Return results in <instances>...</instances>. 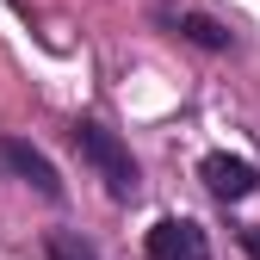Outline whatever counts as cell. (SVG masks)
Listing matches in <instances>:
<instances>
[{"label":"cell","instance_id":"cell-1","mask_svg":"<svg viewBox=\"0 0 260 260\" xmlns=\"http://www.w3.org/2000/svg\"><path fill=\"white\" fill-rule=\"evenodd\" d=\"M69 143H75V155L87 161V168L106 180L112 199H137V192H143V168H137L130 143L118 137L112 124H100V118H75V124H69Z\"/></svg>","mask_w":260,"mask_h":260},{"label":"cell","instance_id":"cell-2","mask_svg":"<svg viewBox=\"0 0 260 260\" xmlns=\"http://www.w3.org/2000/svg\"><path fill=\"white\" fill-rule=\"evenodd\" d=\"M143 260H211V236L192 217H161L143 242Z\"/></svg>","mask_w":260,"mask_h":260},{"label":"cell","instance_id":"cell-3","mask_svg":"<svg viewBox=\"0 0 260 260\" xmlns=\"http://www.w3.org/2000/svg\"><path fill=\"white\" fill-rule=\"evenodd\" d=\"M199 180H205L211 199H223V205H242L248 192H260V168L242 161V155H230V149L205 155V161H199Z\"/></svg>","mask_w":260,"mask_h":260},{"label":"cell","instance_id":"cell-4","mask_svg":"<svg viewBox=\"0 0 260 260\" xmlns=\"http://www.w3.org/2000/svg\"><path fill=\"white\" fill-rule=\"evenodd\" d=\"M0 174H19L25 186H38L44 199H62V174L44 149H31L25 137H0Z\"/></svg>","mask_w":260,"mask_h":260},{"label":"cell","instance_id":"cell-5","mask_svg":"<svg viewBox=\"0 0 260 260\" xmlns=\"http://www.w3.org/2000/svg\"><path fill=\"white\" fill-rule=\"evenodd\" d=\"M155 19L168 25L174 38H186V44H199V50H230V44H236V31L223 25V19H205V13H192V7H161Z\"/></svg>","mask_w":260,"mask_h":260},{"label":"cell","instance_id":"cell-6","mask_svg":"<svg viewBox=\"0 0 260 260\" xmlns=\"http://www.w3.org/2000/svg\"><path fill=\"white\" fill-rule=\"evenodd\" d=\"M44 254H50V260H100V248L81 242L75 230H50V236H44Z\"/></svg>","mask_w":260,"mask_h":260},{"label":"cell","instance_id":"cell-7","mask_svg":"<svg viewBox=\"0 0 260 260\" xmlns=\"http://www.w3.org/2000/svg\"><path fill=\"white\" fill-rule=\"evenodd\" d=\"M242 248H248V260H260V223H248V230H242Z\"/></svg>","mask_w":260,"mask_h":260}]
</instances>
